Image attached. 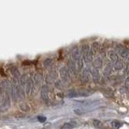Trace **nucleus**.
Masks as SVG:
<instances>
[{"label":"nucleus","mask_w":129,"mask_h":129,"mask_svg":"<svg viewBox=\"0 0 129 129\" xmlns=\"http://www.w3.org/2000/svg\"><path fill=\"white\" fill-rule=\"evenodd\" d=\"M82 52L83 59L86 62H90L93 60V52L88 44H83L82 46Z\"/></svg>","instance_id":"1"},{"label":"nucleus","mask_w":129,"mask_h":129,"mask_svg":"<svg viewBox=\"0 0 129 129\" xmlns=\"http://www.w3.org/2000/svg\"><path fill=\"white\" fill-rule=\"evenodd\" d=\"M74 60L77 66V70H81L82 67V54L78 48H76L74 52Z\"/></svg>","instance_id":"2"},{"label":"nucleus","mask_w":129,"mask_h":129,"mask_svg":"<svg viewBox=\"0 0 129 129\" xmlns=\"http://www.w3.org/2000/svg\"><path fill=\"white\" fill-rule=\"evenodd\" d=\"M42 80V74L37 73L34 76V85H33V88H32V90H33V94H36V92L38 91V89L40 87V84Z\"/></svg>","instance_id":"3"},{"label":"nucleus","mask_w":129,"mask_h":129,"mask_svg":"<svg viewBox=\"0 0 129 129\" xmlns=\"http://www.w3.org/2000/svg\"><path fill=\"white\" fill-rule=\"evenodd\" d=\"M41 99L44 103H47L48 100V87L46 85L41 87Z\"/></svg>","instance_id":"4"},{"label":"nucleus","mask_w":129,"mask_h":129,"mask_svg":"<svg viewBox=\"0 0 129 129\" xmlns=\"http://www.w3.org/2000/svg\"><path fill=\"white\" fill-rule=\"evenodd\" d=\"M60 77L63 81L64 82H67L70 79V73H69V70L66 67H62L60 70Z\"/></svg>","instance_id":"5"},{"label":"nucleus","mask_w":129,"mask_h":129,"mask_svg":"<svg viewBox=\"0 0 129 129\" xmlns=\"http://www.w3.org/2000/svg\"><path fill=\"white\" fill-rule=\"evenodd\" d=\"M15 95H16V99L18 100H23L25 97V93H24L23 90L22 89L21 86H17L15 88Z\"/></svg>","instance_id":"6"},{"label":"nucleus","mask_w":129,"mask_h":129,"mask_svg":"<svg viewBox=\"0 0 129 129\" xmlns=\"http://www.w3.org/2000/svg\"><path fill=\"white\" fill-rule=\"evenodd\" d=\"M116 50L119 53V55L122 56V57H123V58L127 57V56H128V53H129L128 50L126 48L122 46V45H118V46H117L116 47Z\"/></svg>","instance_id":"7"},{"label":"nucleus","mask_w":129,"mask_h":129,"mask_svg":"<svg viewBox=\"0 0 129 129\" xmlns=\"http://www.w3.org/2000/svg\"><path fill=\"white\" fill-rule=\"evenodd\" d=\"M67 64H68L69 70H70L72 73V74H76V73H77V66H76V64H75L74 60H73V59H69Z\"/></svg>","instance_id":"8"},{"label":"nucleus","mask_w":129,"mask_h":129,"mask_svg":"<svg viewBox=\"0 0 129 129\" xmlns=\"http://www.w3.org/2000/svg\"><path fill=\"white\" fill-rule=\"evenodd\" d=\"M90 70L89 69H85L82 72V82L86 83L90 81Z\"/></svg>","instance_id":"9"},{"label":"nucleus","mask_w":129,"mask_h":129,"mask_svg":"<svg viewBox=\"0 0 129 129\" xmlns=\"http://www.w3.org/2000/svg\"><path fill=\"white\" fill-rule=\"evenodd\" d=\"M91 74H92V77H93V80H94V82L95 83H98L100 80V76H99V70H97V69L94 68L91 71Z\"/></svg>","instance_id":"10"},{"label":"nucleus","mask_w":129,"mask_h":129,"mask_svg":"<svg viewBox=\"0 0 129 129\" xmlns=\"http://www.w3.org/2000/svg\"><path fill=\"white\" fill-rule=\"evenodd\" d=\"M55 78H56L55 72H53V71L49 72V73H48V74H47V76H46V82L48 83V84L52 83V82H54Z\"/></svg>","instance_id":"11"},{"label":"nucleus","mask_w":129,"mask_h":129,"mask_svg":"<svg viewBox=\"0 0 129 129\" xmlns=\"http://www.w3.org/2000/svg\"><path fill=\"white\" fill-rule=\"evenodd\" d=\"M76 126H77V123L74 122V121H72V122H68L64 123L60 129H73Z\"/></svg>","instance_id":"12"},{"label":"nucleus","mask_w":129,"mask_h":129,"mask_svg":"<svg viewBox=\"0 0 129 129\" xmlns=\"http://www.w3.org/2000/svg\"><path fill=\"white\" fill-rule=\"evenodd\" d=\"M109 58H110L111 61L112 63H115V64L119 60V56H118V55H117L116 52H113V51L109 52Z\"/></svg>","instance_id":"13"},{"label":"nucleus","mask_w":129,"mask_h":129,"mask_svg":"<svg viewBox=\"0 0 129 129\" xmlns=\"http://www.w3.org/2000/svg\"><path fill=\"white\" fill-rule=\"evenodd\" d=\"M10 70H11V73L12 74V75H13L15 78H19V70L17 69V67L16 66H11L10 67Z\"/></svg>","instance_id":"14"},{"label":"nucleus","mask_w":129,"mask_h":129,"mask_svg":"<svg viewBox=\"0 0 129 129\" xmlns=\"http://www.w3.org/2000/svg\"><path fill=\"white\" fill-rule=\"evenodd\" d=\"M29 76H28L27 74H23L21 76V78H20V83H21V85L23 86H26V84L27 82L28 79H29Z\"/></svg>","instance_id":"15"},{"label":"nucleus","mask_w":129,"mask_h":129,"mask_svg":"<svg viewBox=\"0 0 129 129\" xmlns=\"http://www.w3.org/2000/svg\"><path fill=\"white\" fill-rule=\"evenodd\" d=\"M111 124V127L114 128V129H119L121 126H122V123H121L120 121L117 120V119L112 120Z\"/></svg>","instance_id":"16"},{"label":"nucleus","mask_w":129,"mask_h":129,"mask_svg":"<svg viewBox=\"0 0 129 129\" xmlns=\"http://www.w3.org/2000/svg\"><path fill=\"white\" fill-rule=\"evenodd\" d=\"M124 64H123V62L122 61V60H118L115 64V70H121L123 68Z\"/></svg>","instance_id":"17"},{"label":"nucleus","mask_w":129,"mask_h":129,"mask_svg":"<svg viewBox=\"0 0 129 129\" xmlns=\"http://www.w3.org/2000/svg\"><path fill=\"white\" fill-rule=\"evenodd\" d=\"M31 89H32V81L31 78H29L26 84V92L27 94H29L30 91L31 90Z\"/></svg>","instance_id":"18"},{"label":"nucleus","mask_w":129,"mask_h":129,"mask_svg":"<svg viewBox=\"0 0 129 129\" xmlns=\"http://www.w3.org/2000/svg\"><path fill=\"white\" fill-rule=\"evenodd\" d=\"M67 94L69 98H75V97L78 95V93L76 90H70Z\"/></svg>","instance_id":"19"},{"label":"nucleus","mask_w":129,"mask_h":129,"mask_svg":"<svg viewBox=\"0 0 129 129\" xmlns=\"http://www.w3.org/2000/svg\"><path fill=\"white\" fill-rule=\"evenodd\" d=\"M19 107H20V109L23 111H30V107H29V106L27 104V103H22V104H20V106H19Z\"/></svg>","instance_id":"20"},{"label":"nucleus","mask_w":129,"mask_h":129,"mask_svg":"<svg viewBox=\"0 0 129 129\" xmlns=\"http://www.w3.org/2000/svg\"><path fill=\"white\" fill-rule=\"evenodd\" d=\"M102 60H101L100 58H97L95 60H94V68L97 69L98 70V68L101 67L102 66Z\"/></svg>","instance_id":"21"},{"label":"nucleus","mask_w":129,"mask_h":129,"mask_svg":"<svg viewBox=\"0 0 129 129\" xmlns=\"http://www.w3.org/2000/svg\"><path fill=\"white\" fill-rule=\"evenodd\" d=\"M112 69H113L112 66H111L110 64H108L107 66V67L105 68V70H104L105 74H107V75L111 74V72H112Z\"/></svg>","instance_id":"22"},{"label":"nucleus","mask_w":129,"mask_h":129,"mask_svg":"<svg viewBox=\"0 0 129 129\" xmlns=\"http://www.w3.org/2000/svg\"><path fill=\"white\" fill-rule=\"evenodd\" d=\"M74 111L75 114L78 115H82V114H84L85 112H86V111H84L83 109H82V108H76L74 110Z\"/></svg>","instance_id":"23"},{"label":"nucleus","mask_w":129,"mask_h":129,"mask_svg":"<svg viewBox=\"0 0 129 129\" xmlns=\"http://www.w3.org/2000/svg\"><path fill=\"white\" fill-rule=\"evenodd\" d=\"M93 124H94V126L95 127L99 128V127H101V126H102V122L98 120V119H94V121H93Z\"/></svg>","instance_id":"24"},{"label":"nucleus","mask_w":129,"mask_h":129,"mask_svg":"<svg viewBox=\"0 0 129 129\" xmlns=\"http://www.w3.org/2000/svg\"><path fill=\"white\" fill-rule=\"evenodd\" d=\"M52 61V60L51 58H47V59L44 60V66H48L49 64H51Z\"/></svg>","instance_id":"25"},{"label":"nucleus","mask_w":129,"mask_h":129,"mask_svg":"<svg viewBox=\"0 0 129 129\" xmlns=\"http://www.w3.org/2000/svg\"><path fill=\"white\" fill-rule=\"evenodd\" d=\"M38 120L40 123H44L46 121V118L44 116H38Z\"/></svg>","instance_id":"26"},{"label":"nucleus","mask_w":129,"mask_h":129,"mask_svg":"<svg viewBox=\"0 0 129 129\" xmlns=\"http://www.w3.org/2000/svg\"><path fill=\"white\" fill-rule=\"evenodd\" d=\"M93 50H94V52H96L97 51V49H98V47H99V45H98V43H93Z\"/></svg>","instance_id":"27"},{"label":"nucleus","mask_w":129,"mask_h":129,"mask_svg":"<svg viewBox=\"0 0 129 129\" xmlns=\"http://www.w3.org/2000/svg\"><path fill=\"white\" fill-rule=\"evenodd\" d=\"M125 86H126L127 88H129V77L125 81Z\"/></svg>","instance_id":"28"},{"label":"nucleus","mask_w":129,"mask_h":129,"mask_svg":"<svg viewBox=\"0 0 129 129\" xmlns=\"http://www.w3.org/2000/svg\"><path fill=\"white\" fill-rule=\"evenodd\" d=\"M126 72H129V63L127 64V67H126Z\"/></svg>","instance_id":"29"}]
</instances>
